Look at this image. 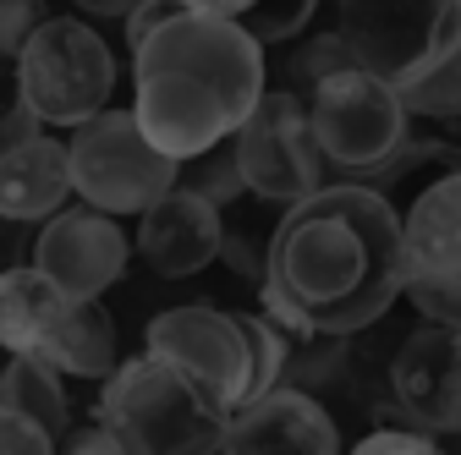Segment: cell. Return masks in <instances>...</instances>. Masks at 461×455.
Segmentation results:
<instances>
[{
    "mask_svg": "<svg viewBox=\"0 0 461 455\" xmlns=\"http://www.w3.org/2000/svg\"><path fill=\"white\" fill-rule=\"evenodd\" d=\"M401 286V209L368 182H324L285 203L269 236V269L258 280L264 313L280 329L363 335L379 324Z\"/></svg>",
    "mask_w": 461,
    "mask_h": 455,
    "instance_id": "6da1fadb",
    "label": "cell"
},
{
    "mask_svg": "<svg viewBox=\"0 0 461 455\" xmlns=\"http://www.w3.org/2000/svg\"><path fill=\"white\" fill-rule=\"evenodd\" d=\"M132 116L154 148L170 159H193L230 138L264 83V44L230 17L176 12L132 49Z\"/></svg>",
    "mask_w": 461,
    "mask_h": 455,
    "instance_id": "7a4b0ae2",
    "label": "cell"
},
{
    "mask_svg": "<svg viewBox=\"0 0 461 455\" xmlns=\"http://www.w3.org/2000/svg\"><path fill=\"white\" fill-rule=\"evenodd\" d=\"M99 423L122 433L132 455H193V450H220L225 412L203 401L187 373L143 352V357L115 362V373L104 379Z\"/></svg>",
    "mask_w": 461,
    "mask_h": 455,
    "instance_id": "3957f363",
    "label": "cell"
},
{
    "mask_svg": "<svg viewBox=\"0 0 461 455\" xmlns=\"http://www.w3.org/2000/svg\"><path fill=\"white\" fill-rule=\"evenodd\" d=\"M115 94V55L77 17H44L17 49V99L44 127H83Z\"/></svg>",
    "mask_w": 461,
    "mask_h": 455,
    "instance_id": "277c9868",
    "label": "cell"
},
{
    "mask_svg": "<svg viewBox=\"0 0 461 455\" xmlns=\"http://www.w3.org/2000/svg\"><path fill=\"white\" fill-rule=\"evenodd\" d=\"M72 154V192L104 214H143L154 198H165L182 182V159L149 143L132 110H99L67 138Z\"/></svg>",
    "mask_w": 461,
    "mask_h": 455,
    "instance_id": "5b68a950",
    "label": "cell"
},
{
    "mask_svg": "<svg viewBox=\"0 0 461 455\" xmlns=\"http://www.w3.org/2000/svg\"><path fill=\"white\" fill-rule=\"evenodd\" d=\"M308 127L313 143L324 154V165L335 170L340 182H357L368 170H379L412 132V116L401 104L395 83L363 72V67H346L335 77H324L308 94Z\"/></svg>",
    "mask_w": 461,
    "mask_h": 455,
    "instance_id": "8992f818",
    "label": "cell"
},
{
    "mask_svg": "<svg viewBox=\"0 0 461 455\" xmlns=\"http://www.w3.org/2000/svg\"><path fill=\"white\" fill-rule=\"evenodd\" d=\"M237 143V165H242V182L258 203H297L308 192L324 187V154L313 143L308 127V99L292 88H264L258 104L248 110V121L230 132Z\"/></svg>",
    "mask_w": 461,
    "mask_h": 455,
    "instance_id": "52a82bcc",
    "label": "cell"
},
{
    "mask_svg": "<svg viewBox=\"0 0 461 455\" xmlns=\"http://www.w3.org/2000/svg\"><path fill=\"white\" fill-rule=\"evenodd\" d=\"M143 352H154L176 373H187L198 384V395L225 417L248 401V373L253 368H248L242 313H220V308H203V302L165 308L143 329Z\"/></svg>",
    "mask_w": 461,
    "mask_h": 455,
    "instance_id": "ba28073f",
    "label": "cell"
},
{
    "mask_svg": "<svg viewBox=\"0 0 461 455\" xmlns=\"http://www.w3.org/2000/svg\"><path fill=\"white\" fill-rule=\"evenodd\" d=\"M335 33L363 72L401 83L461 39V0H340Z\"/></svg>",
    "mask_w": 461,
    "mask_h": 455,
    "instance_id": "9c48e42d",
    "label": "cell"
},
{
    "mask_svg": "<svg viewBox=\"0 0 461 455\" xmlns=\"http://www.w3.org/2000/svg\"><path fill=\"white\" fill-rule=\"evenodd\" d=\"M401 253H407V286L423 318L461 324V170L434 176L401 209Z\"/></svg>",
    "mask_w": 461,
    "mask_h": 455,
    "instance_id": "30bf717a",
    "label": "cell"
},
{
    "mask_svg": "<svg viewBox=\"0 0 461 455\" xmlns=\"http://www.w3.org/2000/svg\"><path fill=\"white\" fill-rule=\"evenodd\" d=\"M127 258H132L127 231L115 225V214H104L94 203L55 209L33 236V263L67 297H104L127 274Z\"/></svg>",
    "mask_w": 461,
    "mask_h": 455,
    "instance_id": "8fae6325",
    "label": "cell"
},
{
    "mask_svg": "<svg viewBox=\"0 0 461 455\" xmlns=\"http://www.w3.org/2000/svg\"><path fill=\"white\" fill-rule=\"evenodd\" d=\"M390 395L395 412L429 428V433H461V324L423 318L390 357Z\"/></svg>",
    "mask_w": 461,
    "mask_h": 455,
    "instance_id": "7c38bea8",
    "label": "cell"
},
{
    "mask_svg": "<svg viewBox=\"0 0 461 455\" xmlns=\"http://www.w3.org/2000/svg\"><path fill=\"white\" fill-rule=\"evenodd\" d=\"M220 236H225L220 203H209L203 192H193L182 182L138 214V253L165 280H187V274L209 269L220 258Z\"/></svg>",
    "mask_w": 461,
    "mask_h": 455,
    "instance_id": "4fadbf2b",
    "label": "cell"
},
{
    "mask_svg": "<svg viewBox=\"0 0 461 455\" xmlns=\"http://www.w3.org/2000/svg\"><path fill=\"white\" fill-rule=\"evenodd\" d=\"M220 450H308V455H335L340 450V428L335 417L319 406V395L297 389V384H275L253 401H242L220 428Z\"/></svg>",
    "mask_w": 461,
    "mask_h": 455,
    "instance_id": "5bb4252c",
    "label": "cell"
},
{
    "mask_svg": "<svg viewBox=\"0 0 461 455\" xmlns=\"http://www.w3.org/2000/svg\"><path fill=\"white\" fill-rule=\"evenodd\" d=\"M67 198H72V154L61 138L33 132L0 154V219L33 225L67 209Z\"/></svg>",
    "mask_w": 461,
    "mask_h": 455,
    "instance_id": "9a60e30c",
    "label": "cell"
},
{
    "mask_svg": "<svg viewBox=\"0 0 461 455\" xmlns=\"http://www.w3.org/2000/svg\"><path fill=\"white\" fill-rule=\"evenodd\" d=\"M77 297H67L39 263H17L0 274V346L12 357H44L55 329L67 324Z\"/></svg>",
    "mask_w": 461,
    "mask_h": 455,
    "instance_id": "2e32d148",
    "label": "cell"
},
{
    "mask_svg": "<svg viewBox=\"0 0 461 455\" xmlns=\"http://www.w3.org/2000/svg\"><path fill=\"white\" fill-rule=\"evenodd\" d=\"M61 379H94L104 384L115 373V362H122V346H115V318L99 308V297H77L67 324L55 329V340L44 346V357Z\"/></svg>",
    "mask_w": 461,
    "mask_h": 455,
    "instance_id": "e0dca14e",
    "label": "cell"
},
{
    "mask_svg": "<svg viewBox=\"0 0 461 455\" xmlns=\"http://www.w3.org/2000/svg\"><path fill=\"white\" fill-rule=\"evenodd\" d=\"M0 406H12V412H23L28 423H39L55 444H61V433H67V384H61V373H55L50 362H39V357H12L6 362V373H0Z\"/></svg>",
    "mask_w": 461,
    "mask_h": 455,
    "instance_id": "ac0fdd59",
    "label": "cell"
},
{
    "mask_svg": "<svg viewBox=\"0 0 461 455\" xmlns=\"http://www.w3.org/2000/svg\"><path fill=\"white\" fill-rule=\"evenodd\" d=\"M407 116H423V121H461V39H450L434 61H423L412 77L395 83Z\"/></svg>",
    "mask_w": 461,
    "mask_h": 455,
    "instance_id": "d6986e66",
    "label": "cell"
},
{
    "mask_svg": "<svg viewBox=\"0 0 461 455\" xmlns=\"http://www.w3.org/2000/svg\"><path fill=\"white\" fill-rule=\"evenodd\" d=\"M193 12H209V17H230L242 22L258 44H285L297 39L313 17L319 0H187Z\"/></svg>",
    "mask_w": 461,
    "mask_h": 455,
    "instance_id": "ffe728a7",
    "label": "cell"
},
{
    "mask_svg": "<svg viewBox=\"0 0 461 455\" xmlns=\"http://www.w3.org/2000/svg\"><path fill=\"white\" fill-rule=\"evenodd\" d=\"M182 187L203 192V198H209V203H220V209H230L237 198H248L242 165H237V143H230V138H220L214 148H203V154L182 159Z\"/></svg>",
    "mask_w": 461,
    "mask_h": 455,
    "instance_id": "44dd1931",
    "label": "cell"
},
{
    "mask_svg": "<svg viewBox=\"0 0 461 455\" xmlns=\"http://www.w3.org/2000/svg\"><path fill=\"white\" fill-rule=\"evenodd\" d=\"M346 67H357L352 49H346V39H340V33H319V39H308V44L292 49V61H285V88L308 99L324 77H335V72H346Z\"/></svg>",
    "mask_w": 461,
    "mask_h": 455,
    "instance_id": "7402d4cb",
    "label": "cell"
},
{
    "mask_svg": "<svg viewBox=\"0 0 461 455\" xmlns=\"http://www.w3.org/2000/svg\"><path fill=\"white\" fill-rule=\"evenodd\" d=\"M50 17L44 0H0V55H12L17 61V49L28 44V33Z\"/></svg>",
    "mask_w": 461,
    "mask_h": 455,
    "instance_id": "603a6c76",
    "label": "cell"
},
{
    "mask_svg": "<svg viewBox=\"0 0 461 455\" xmlns=\"http://www.w3.org/2000/svg\"><path fill=\"white\" fill-rule=\"evenodd\" d=\"M357 450H363V455H384V450H390V455H429V450H434V433H429V428H418V423H412V428L384 423V428L363 433V439H357Z\"/></svg>",
    "mask_w": 461,
    "mask_h": 455,
    "instance_id": "cb8c5ba5",
    "label": "cell"
},
{
    "mask_svg": "<svg viewBox=\"0 0 461 455\" xmlns=\"http://www.w3.org/2000/svg\"><path fill=\"white\" fill-rule=\"evenodd\" d=\"M50 450H55V439L39 423H28L12 406H0V455H50Z\"/></svg>",
    "mask_w": 461,
    "mask_h": 455,
    "instance_id": "d4e9b609",
    "label": "cell"
},
{
    "mask_svg": "<svg viewBox=\"0 0 461 455\" xmlns=\"http://www.w3.org/2000/svg\"><path fill=\"white\" fill-rule=\"evenodd\" d=\"M176 12H187V0H138V6L127 12V49H138L154 28H165Z\"/></svg>",
    "mask_w": 461,
    "mask_h": 455,
    "instance_id": "484cf974",
    "label": "cell"
},
{
    "mask_svg": "<svg viewBox=\"0 0 461 455\" xmlns=\"http://www.w3.org/2000/svg\"><path fill=\"white\" fill-rule=\"evenodd\" d=\"M61 450L83 455V450H104V455H127L122 433H115L110 423H94V428H77V433H61Z\"/></svg>",
    "mask_w": 461,
    "mask_h": 455,
    "instance_id": "4316f807",
    "label": "cell"
},
{
    "mask_svg": "<svg viewBox=\"0 0 461 455\" xmlns=\"http://www.w3.org/2000/svg\"><path fill=\"white\" fill-rule=\"evenodd\" d=\"M33 132H44V121L33 116V110L17 99L12 110H6V116H0V154H6V148H17L23 138H33Z\"/></svg>",
    "mask_w": 461,
    "mask_h": 455,
    "instance_id": "83f0119b",
    "label": "cell"
},
{
    "mask_svg": "<svg viewBox=\"0 0 461 455\" xmlns=\"http://www.w3.org/2000/svg\"><path fill=\"white\" fill-rule=\"evenodd\" d=\"M77 12H88V17H122L127 22V12L138 6V0H72Z\"/></svg>",
    "mask_w": 461,
    "mask_h": 455,
    "instance_id": "f1b7e54d",
    "label": "cell"
}]
</instances>
